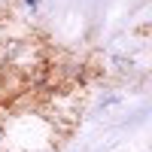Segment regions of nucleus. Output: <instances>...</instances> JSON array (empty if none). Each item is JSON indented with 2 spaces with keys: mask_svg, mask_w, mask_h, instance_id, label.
Returning a JSON list of instances; mask_svg holds the SVG:
<instances>
[{
  "mask_svg": "<svg viewBox=\"0 0 152 152\" xmlns=\"http://www.w3.org/2000/svg\"><path fill=\"white\" fill-rule=\"evenodd\" d=\"M24 3H28L31 9H37V3H40V0H24Z\"/></svg>",
  "mask_w": 152,
  "mask_h": 152,
  "instance_id": "1",
  "label": "nucleus"
}]
</instances>
